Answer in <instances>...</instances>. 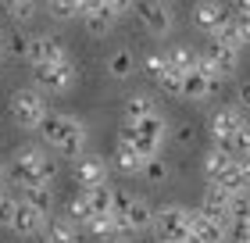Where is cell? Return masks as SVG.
<instances>
[{"instance_id":"cell-1","label":"cell","mask_w":250,"mask_h":243,"mask_svg":"<svg viewBox=\"0 0 250 243\" xmlns=\"http://www.w3.org/2000/svg\"><path fill=\"white\" fill-rule=\"evenodd\" d=\"M40 136H43V143H47L54 154H61V157H79L86 150L89 143V129H86V122L79 118V114H68V111H50L47 114V122L40 125Z\"/></svg>"},{"instance_id":"cell-2","label":"cell","mask_w":250,"mask_h":243,"mask_svg":"<svg viewBox=\"0 0 250 243\" xmlns=\"http://www.w3.org/2000/svg\"><path fill=\"white\" fill-rule=\"evenodd\" d=\"M7 179L15 182V186H50L54 179H58V161L47 157L40 147H18L15 154L7 161Z\"/></svg>"},{"instance_id":"cell-3","label":"cell","mask_w":250,"mask_h":243,"mask_svg":"<svg viewBox=\"0 0 250 243\" xmlns=\"http://www.w3.org/2000/svg\"><path fill=\"white\" fill-rule=\"evenodd\" d=\"M7 114L21 133H40V125L47 122V100H43L40 86H18L7 97Z\"/></svg>"},{"instance_id":"cell-4","label":"cell","mask_w":250,"mask_h":243,"mask_svg":"<svg viewBox=\"0 0 250 243\" xmlns=\"http://www.w3.org/2000/svg\"><path fill=\"white\" fill-rule=\"evenodd\" d=\"M118 136L132 140L146 157H154L157 150L165 147V140H168V118H165L161 111L146 114V118H125V122H122V129H118Z\"/></svg>"},{"instance_id":"cell-5","label":"cell","mask_w":250,"mask_h":243,"mask_svg":"<svg viewBox=\"0 0 250 243\" xmlns=\"http://www.w3.org/2000/svg\"><path fill=\"white\" fill-rule=\"evenodd\" d=\"M115 218L122 225L125 240L132 233H146V229H154V218H157V207L150 200H143V197H132V193H118L115 197Z\"/></svg>"},{"instance_id":"cell-6","label":"cell","mask_w":250,"mask_h":243,"mask_svg":"<svg viewBox=\"0 0 250 243\" xmlns=\"http://www.w3.org/2000/svg\"><path fill=\"white\" fill-rule=\"evenodd\" d=\"M154 233L161 236V240H168V243H186V240H193V211L183 207V204L157 207Z\"/></svg>"},{"instance_id":"cell-7","label":"cell","mask_w":250,"mask_h":243,"mask_svg":"<svg viewBox=\"0 0 250 243\" xmlns=\"http://www.w3.org/2000/svg\"><path fill=\"white\" fill-rule=\"evenodd\" d=\"M32 75H36V86L43 89V93L61 97V93H68V89L75 86L79 68H75L72 57H61V61H50V65H36V68H32Z\"/></svg>"},{"instance_id":"cell-8","label":"cell","mask_w":250,"mask_h":243,"mask_svg":"<svg viewBox=\"0 0 250 243\" xmlns=\"http://www.w3.org/2000/svg\"><path fill=\"white\" fill-rule=\"evenodd\" d=\"M240 50H243V47H232V43H222V40L211 36V47L197 57V65L214 79V83H222L225 75L236 72V65H240Z\"/></svg>"},{"instance_id":"cell-9","label":"cell","mask_w":250,"mask_h":243,"mask_svg":"<svg viewBox=\"0 0 250 243\" xmlns=\"http://www.w3.org/2000/svg\"><path fill=\"white\" fill-rule=\"evenodd\" d=\"M72 179H75L79 190H89V186H97V182H107V161L100 154L83 150V154L75 157V165H72Z\"/></svg>"},{"instance_id":"cell-10","label":"cell","mask_w":250,"mask_h":243,"mask_svg":"<svg viewBox=\"0 0 250 243\" xmlns=\"http://www.w3.org/2000/svg\"><path fill=\"white\" fill-rule=\"evenodd\" d=\"M136 18H140L143 29L154 32V36H168L172 25H175V18H172V11L165 7V0H140V4H136Z\"/></svg>"},{"instance_id":"cell-11","label":"cell","mask_w":250,"mask_h":243,"mask_svg":"<svg viewBox=\"0 0 250 243\" xmlns=\"http://www.w3.org/2000/svg\"><path fill=\"white\" fill-rule=\"evenodd\" d=\"M229 18H232V11H229V4H222V0H200V4L193 7V25L200 32H218Z\"/></svg>"},{"instance_id":"cell-12","label":"cell","mask_w":250,"mask_h":243,"mask_svg":"<svg viewBox=\"0 0 250 243\" xmlns=\"http://www.w3.org/2000/svg\"><path fill=\"white\" fill-rule=\"evenodd\" d=\"M68 57V50L61 47V40L47 36V32H36V36H29V50H25V61L36 68V65H50V61H61Z\"/></svg>"},{"instance_id":"cell-13","label":"cell","mask_w":250,"mask_h":243,"mask_svg":"<svg viewBox=\"0 0 250 243\" xmlns=\"http://www.w3.org/2000/svg\"><path fill=\"white\" fill-rule=\"evenodd\" d=\"M111 165H115L122 176H140L143 165H146V154H143L132 140L118 136V140H115V154H111Z\"/></svg>"},{"instance_id":"cell-14","label":"cell","mask_w":250,"mask_h":243,"mask_svg":"<svg viewBox=\"0 0 250 243\" xmlns=\"http://www.w3.org/2000/svg\"><path fill=\"white\" fill-rule=\"evenodd\" d=\"M240 122H243V111H240V108H218V111L208 118L211 140L218 143V147H225V143H229V136L240 129Z\"/></svg>"},{"instance_id":"cell-15","label":"cell","mask_w":250,"mask_h":243,"mask_svg":"<svg viewBox=\"0 0 250 243\" xmlns=\"http://www.w3.org/2000/svg\"><path fill=\"white\" fill-rule=\"evenodd\" d=\"M79 22L86 25V32H89V36H107V32H111V25L118 22V11L111 7V4H104V0H97L93 7H86L83 15H79Z\"/></svg>"},{"instance_id":"cell-16","label":"cell","mask_w":250,"mask_h":243,"mask_svg":"<svg viewBox=\"0 0 250 243\" xmlns=\"http://www.w3.org/2000/svg\"><path fill=\"white\" fill-rule=\"evenodd\" d=\"M43 229H47V215L36 211L32 204H25L18 197V215H15L11 233H18V236H25V240H36V236H43Z\"/></svg>"},{"instance_id":"cell-17","label":"cell","mask_w":250,"mask_h":243,"mask_svg":"<svg viewBox=\"0 0 250 243\" xmlns=\"http://www.w3.org/2000/svg\"><path fill=\"white\" fill-rule=\"evenodd\" d=\"M232 197H236V193H229V190L222 186V182H211V186L204 190L200 211H208L211 218H218V222L229 225V207H232Z\"/></svg>"},{"instance_id":"cell-18","label":"cell","mask_w":250,"mask_h":243,"mask_svg":"<svg viewBox=\"0 0 250 243\" xmlns=\"http://www.w3.org/2000/svg\"><path fill=\"white\" fill-rule=\"evenodd\" d=\"M229 240H250V193H236L229 207Z\"/></svg>"},{"instance_id":"cell-19","label":"cell","mask_w":250,"mask_h":243,"mask_svg":"<svg viewBox=\"0 0 250 243\" xmlns=\"http://www.w3.org/2000/svg\"><path fill=\"white\" fill-rule=\"evenodd\" d=\"M193 240L200 243H218V240H229V225L211 218L208 211H193Z\"/></svg>"},{"instance_id":"cell-20","label":"cell","mask_w":250,"mask_h":243,"mask_svg":"<svg viewBox=\"0 0 250 243\" xmlns=\"http://www.w3.org/2000/svg\"><path fill=\"white\" fill-rule=\"evenodd\" d=\"M83 236H86V240H125V233H122V225H118L115 211H107V215H93V218H89V222L83 225Z\"/></svg>"},{"instance_id":"cell-21","label":"cell","mask_w":250,"mask_h":243,"mask_svg":"<svg viewBox=\"0 0 250 243\" xmlns=\"http://www.w3.org/2000/svg\"><path fill=\"white\" fill-rule=\"evenodd\" d=\"M214 93V79L204 72V68H189V72L183 75V97L186 100H208Z\"/></svg>"},{"instance_id":"cell-22","label":"cell","mask_w":250,"mask_h":243,"mask_svg":"<svg viewBox=\"0 0 250 243\" xmlns=\"http://www.w3.org/2000/svg\"><path fill=\"white\" fill-rule=\"evenodd\" d=\"M79 222H72L68 215H61V218H47V229H43V240H50V243H72V240H79Z\"/></svg>"},{"instance_id":"cell-23","label":"cell","mask_w":250,"mask_h":243,"mask_svg":"<svg viewBox=\"0 0 250 243\" xmlns=\"http://www.w3.org/2000/svg\"><path fill=\"white\" fill-rule=\"evenodd\" d=\"M211 182H222L229 193H250V176H247V168L240 165V157H232L229 168H225L218 179H211Z\"/></svg>"},{"instance_id":"cell-24","label":"cell","mask_w":250,"mask_h":243,"mask_svg":"<svg viewBox=\"0 0 250 243\" xmlns=\"http://www.w3.org/2000/svg\"><path fill=\"white\" fill-rule=\"evenodd\" d=\"M86 197H89V204H93L97 215H107V211H115V197H118V190L111 186V182H97V186L86 190Z\"/></svg>"},{"instance_id":"cell-25","label":"cell","mask_w":250,"mask_h":243,"mask_svg":"<svg viewBox=\"0 0 250 243\" xmlns=\"http://www.w3.org/2000/svg\"><path fill=\"white\" fill-rule=\"evenodd\" d=\"M64 215L72 218V222H79V225H86L89 218L97 215V211H93V204H89V197H86V190H79V193H72V197H68Z\"/></svg>"},{"instance_id":"cell-26","label":"cell","mask_w":250,"mask_h":243,"mask_svg":"<svg viewBox=\"0 0 250 243\" xmlns=\"http://www.w3.org/2000/svg\"><path fill=\"white\" fill-rule=\"evenodd\" d=\"M18 197L25 204H32L36 211H43V215L54 211V193H50V186H18Z\"/></svg>"},{"instance_id":"cell-27","label":"cell","mask_w":250,"mask_h":243,"mask_svg":"<svg viewBox=\"0 0 250 243\" xmlns=\"http://www.w3.org/2000/svg\"><path fill=\"white\" fill-rule=\"evenodd\" d=\"M132 72H136V57H132V50H115L107 57V75L111 79H132Z\"/></svg>"},{"instance_id":"cell-28","label":"cell","mask_w":250,"mask_h":243,"mask_svg":"<svg viewBox=\"0 0 250 243\" xmlns=\"http://www.w3.org/2000/svg\"><path fill=\"white\" fill-rule=\"evenodd\" d=\"M165 57H168V65H172V68L189 72V68H197V57H200V54H193L186 43H168V47H165Z\"/></svg>"},{"instance_id":"cell-29","label":"cell","mask_w":250,"mask_h":243,"mask_svg":"<svg viewBox=\"0 0 250 243\" xmlns=\"http://www.w3.org/2000/svg\"><path fill=\"white\" fill-rule=\"evenodd\" d=\"M236 154H229V150L225 147H218L214 143V150H208V154H204V176L208 179H218L225 168H229V161H232Z\"/></svg>"},{"instance_id":"cell-30","label":"cell","mask_w":250,"mask_h":243,"mask_svg":"<svg viewBox=\"0 0 250 243\" xmlns=\"http://www.w3.org/2000/svg\"><path fill=\"white\" fill-rule=\"evenodd\" d=\"M157 111V100L150 93H129L125 97V118H146Z\"/></svg>"},{"instance_id":"cell-31","label":"cell","mask_w":250,"mask_h":243,"mask_svg":"<svg viewBox=\"0 0 250 243\" xmlns=\"http://www.w3.org/2000/svg\"><path fill=\"white\" fill-rule=\"evenodd\" d=\"M47 15L54 22H72L83 15V4L79 0H47Z\"/></svg>"},{"instance_id":"cell-32","label":"cell","mask_w":250,"mask_h":243,"mask_svg":"<svg viewBox=\"0 0 250 243\" xmlns=\"http://www.w3.org/2000/svg\"><path fill=\"white\" fill-rule=\"evenodd\" d=\"M225 150H229V154H236V157L250 154V122H247V118L240 122V129H236V133L229 136V143H225Z\"/></svg>"},{"instance_id":"cell-33","label":"cell","mask_w":250,"mask_h":243,"mask_svg":"<svg viewBox=\"0 0 250 243\" xmlns=\"http://www.w3.org/2000/svg\"><path fill=\"white\" fill-rule=\"evenodd\" d=\"M7 15H11V22H15V25H29V22H36L40 7H36V0H18V4L7 7Z\"/></svg>"},{"instance_id":"cell-34","label":"cell","mask_w":250,"mask_h":243,"mask_svg":"<svg viewBox=\"0 0 250 243\" xmlns=\"http://www.w3.org/2000/svg\"><path fill=\"white\" fill-rule=\"evenodd\" d=\"M183 75H186V72H179V68H168V72L157 79L154 86L161 89L165 97H183Z\"/></svg>"},{"instance_id":"cell-35","label":"cell","mask_w":250,"mask_h":243,"mask_svg":"<svg viewBox=\"0 0 250 243\" xmlns=\"http://www.w3.org/2000/svg\"><path fill=\"white\" fill-rule=\"evenodd\" d=\"M168 68H172V65H168V57H165V50H161V54L154 50V54H146V57H143V72L150 75L154 83H157V79H161V75L168 72Z\"/></svg>"},{"instance_id":"cell-36","label":"cell","mask_w":250,"mask_h":243,"mask_svg":"<svg viewBox=\"0 0 250 243\" xmlns=\"http://www.w3.org/2000/svg\"><path fill=\"white\" fill-rule=\"evenodd\" d=\"M140 176H146L150 182H165V179H168V165L161 161V154L146 157V165H143V172H140Z\"/></svg>"},{"instance_id":"cell-37","label":"cell","mask_w":250,"mask_h":243,"mask_svg":"<svg viewBox=\"0 0 250 243\" xmlns=\"http://www.w3.org/2000/svg\"><path fill=\"white\" fill-rule=\"evenodd\" d=\"M15 215H18V197H7L0 200V229H11L15 225Z\"/></svg>"},{"instance_id":"cell-38","label":"cell","mask_w":250,"mask_h":243,"mask_svg":"<svg viewBox=\"0 0 250 243\" xmlns=\"http://www.w3.org/2000/svg\"><path fill=\"white\" fill-rule=\"evenodd\" d=\"M4 43H7V54H18V57H25L29 50V36H18V32H7Z\"/></svg>"},{"instance_id":"cell-39","label":"cell","mask_w":250,"mask_h":243,"mask_svg":"<svg viewBox=\"0 0 250 243\" xmlns=\"http://www.w3.org/2000/svg\"><path fill=\"white\" fill-rule=\"evenodd\" d=\"M236 29H240L243 47H250V11H240V15H236Z\"/></svg>"},{"instance_id":"cell-40","label":"cell","mask_w":250,"mask_h":243,"mask_svg":"<svg viewBox=\"0 0 250 243\" xmlns=\"http://www.w3.org/2000/svg\"><path fill=\"white\" fill-rule=\"evenodd\" d=\"M104 4H111V7L118 11V15H125V11H132V7H136L132 0H104Z\"/></svg>"},{"instance_id":"cell-41","label":"cell","mask_w":250,"mask_h":243,"mask_svg":"<svg viewBox=\"0 0 250 243\" xmlns=\"http://www.w3.org/2000/svg\"><path fill=\"white\" fill-rule=\"evenodd\" d=\"M240 104H243V108H250V83L240 89Z\"/></svg>"},{"instance_id":"cell-42","label":"cell","mask_w":250,"mask_h":243,"mask_svg":"<svg viewBox=\"0 0 250 243\" xmlns=\"http://www.w3.org/2000/svg\"><path fill=\"white\" fill-rule=\"evenodd\" d=\"M7 36V32H4ZM4 36H0V65H4V57H7V43H4Z\"/></svg>"},{"instance_id":"cell-43","label":"cell","mask_w":250,"mask_h":243,"mask_svg":"<svg viewBox=\"0 0 250 243\" xmlns=\"http://www.w3.org/2000/svg\"><path fill=\"white\" fill-rule=\"evenodd\" d=\"M240 165L247 168V176H250V154H243V157H240Z\"/></svg>"},{"instance_id":"cell-44","label":"cell","mask_w":250,"mask_h":243,"mask_svg":"<svg viewBox=\"0 0 250 243\" xmlns=\"http://www.w3.org/2000/svg\"><path fill=\"white\" fill-rule=\"evenodd\" d=\"M4 179H7V165L0 161V182H4Z\"/></svg>"},{"instance_id":"cell-45","label":"cell","mask_w":250,"mask_h":243,"mask_svg":"<svg viewBox=\"0 0 250 243\" xmlns=\"http://www.w3.org/2000/svg\"><path fill=\"white\" fill-rule=\"evenodd\" d=\"M240 7H243V11H250V0H240Z\"/></svg>"},{"instance_id":"cell-46","label":"cell","mask_w":250,"mask_h":243,"mask_svg":"<svg viewBox=\"0 0 250 243\" xmlns=\"http://www.w3.org/2000/svg\"><path fill=\"white\" fill-rule=\"evenodd\" d=\"M11 4H18V0H4V7H11Z\"/></svg>"},{"instance_id":"cell-47","label":"cell","mask_w":250,"mask_h":243,"mask_svg":"<svg viewBox=\"0 0 250 243\" xmlns=\"http://www.w3.org/2000/svg\"><path fill=\"white\" fill-rule=\"evenodd\" d=\"M0 200H4V190H0Z\"/></svg>"}]
</instances>
